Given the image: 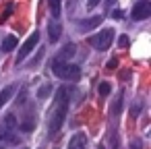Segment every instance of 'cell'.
I'll return each mask as SVG.
<instances>
[{
    "mask_svg": "<svg viewBox=\"0 0 151 149\" xmlns=\"http://www.w3.org/2000/svg\"><path fill=\"white\" fill-rule=\"evenodd\" d=\"M66 112H68V89H66V87H60V89L56 91L54 108L50 110V126H48L50 137L56 135V132L62 128V124H64V120H66Z\"/></svg>",
    "mask_w": 151,
    "mask_h": 149,
    "instance_id": "obj_1",
    "label": "cell"
},
{
    "mask_svg": "<svg viewBox=\"0 0 151 149\" xmlns=\"http://www.w3.org/2000/svg\"><path fill=\"white\" fill-rule=\"evenodd\" d=\"M50 66H52V73H54L58 79H62V81H79V79H81V68H79L77 64L68 62V60L54 58Z\"/></svg>",
    "mask_w": 151,
    "mask_h": 149,
    "instance_id": "obj_2",
    "label": "cell"
},
{
    "mask_svg": "<svg viewBox=\"0 0 151 149\" xmlns=\"http://www.w3.org/2000/svg\"><path fill=\"white\" fill-rule=\"evenodd\" d=\"M87 42H89V46H93L95 50L104 52V50H108V48L112 46V42H114V29H112V27H106V29H101L99 33H93Z\"/></svg>",
    "mask_w": 151,
    "mask_h": 149,
    "instance_id": "obj_3",
    "label": "cell"
},
{
    "mask_svg": "<svg viewBox=\"0 0 151 149\" xmlns=\"http://www.w3.org/2000/svg\"><path fill=\"white\" fill-rule=\"evenodd\" d=\"M37 42H40V33L35 31V33H31L25 42H23V46H21V50H19V54H17V64L19 62H23L33 50H35V46H37Z\"/></svg>",
    "mask_w": 151,
    "mask_h": 149,
    "instance_id": "obj_4",
    "label": "cell"
},
{
    "mask_svg": "<svg viewBox=\"0 0 151 149\" xmlns=\"http://www.w3.org/2000/svg\"><path fill=\"white\" fill-rule=\"evenodd\" d=\"M130 15H132L134 21H145V19H149V17H151V2H149V0H139V2H134Z\"/></svg>",
    "mask_w": 151,
    "mask_h": 149,
    "instance_id": "obj_5",
    "label": "cell"
},
{
    "mask_svg": "<svg viewBox=\"0 0 151 149\" xmlns=\"http://www.w3.org/2000/svg\"><path fill=\"white\" fill-rule=\"evenodd\" d=\"M0 143H6V145H19L17 128H9V126H4V124H0Z\"/></svg>",
    "mask_w": 151,
    "mask_h": 149,
    "instance_id": "obj_6",
    "label": "cell"
},
{
    "mask_svg": "<svg viewBox=\"0 0 151 149\" xmlns=\"http://www.w3.org/2000/svg\"><path fill=\"white\" fill-rule=\"evenodd\" d=\"M60 33H62V25L58 23V19H52L48 23V37H50V42L56 44L60 40Z\"/></svg>",
    "mask_w": 151,
    "mask_h": 149,
    "instance_id": "obj_7",
    "label": "cell"
},
{
    "mask_svg": "<svg viewBox=\"0 0 151 149\" xmlns=\"http://www.w3.org/2000/svg\"><path fill=\"white\" fill-rule=\"evenodd\" d=\"M66 149H87V135L85 132H75L73 139L68 141Z\"/></svg>",
    "mask_w": 151,
    "mask_h": 149,
    "instance_id": "obj_8",
    "label": "cell"
},
{
    "mask_svg": "<svg viewBox=\"0 0 151 149\" xmlns=\"http://www.w3.org/2000/svg\"><path fill=\"white\" fill-rule=\"evenodd\" d=\"M101 23V17H91V19H83V21H77V27L81 31H89V29H95L97 25Z\"/></svg>",
    "mask_w": 151,
    "mask_h": 149,
    "instance_id": "obj_9",
    "label": "cell"
},
{
    "mask_svg": "<svg viewBox=\"0 0 151 149\" xmlns=\"http://www.w3.org/2000/svg\"><path fill=\"white\" fill-rule=\"evenodd\" d=\"M15 91H17V85H6L2 91H0V108H2V106L15 95Z\"/></svg>",
    "mask_w": 151,
    "mask_h": 149,
    "instance_id": "obj_10",
    "label": "cell"
},
{
    "mask_svg": "<svg viewBox=\"0 0 151 149\" xmlns=\"http://www.w3.org/2000/svg\"><path fill=\"white\" fill-rule=\"evenodd\" d=\"M15 46H17V37L15 35H6L4 40H2V52H11V50H15Z\"/></svg>",
    "mask_w": 151,
    "mask_h": 149,
    "instance_id": "obj_11",
    "label": "cell"
},
{
    "mask_svg": "<svg viewBox=\"0 0 151 149\" xmlns=\"http://www.w3.org/2000/svg\"><path fill=\"white\" fill-rule=\"evenodd\" d=\"M75 56V44H66L64 48H62V52H60V60H66V58H73Z\"/></svg>",
    "mask_w": 151,
    "mask_h": 149,
    "instance_id": "obj_12",
    "label": "cell"
},
{
    "mask_svg": "<svg viewBox=\"0 0 151 149\" xmlns=\"http://www.w3.org/2000/svg\"><path fill=\"white\" fill-rule=\"evenodd\" d=\"M50 2V11H52V19L60 17V0H48Z\"/></svg>",
    "mask_w": 151,
    "mask_h": 149,
    "instance_id": "obj_13",
    "label": "cell"
},
{
    "mask_svg": "<svg viewBox=\"0 0 151 149\" xmlns=\"http://www.w3.org/2000/svg\"><path fill=\"white\" fill-rule=\"evenodd\" d=\"M50 93H52V83H46V85L37 91V97H40V99H46Z\"/></svg>",
    "mask_w": 151,
    "mask_h": 149,
    "instance_id": "obj_14",
    "label": "cell"
},
{
    "mask_svg": "<svg viewBox=\"0 0 151 149\" xmlns=\"http://www.w3.org/2000/svg\"><path fill=\"white\" fill-rule=\"evenodd\" d=\"M2 124L9 126V128H17V118H15V114H6L4 120H2Z\"/></svg>",
    "mask_w": 151,
    "mask_h": 149,
    "instance_id": "obj_15",
    "label": "cell"
},
{
    "mask_svg": "<svg viewBox=\"0 0 151 149\" xmlns=\"http://www.w3.org/2000/svg\"><path fill=\"white\" fill-rule=\"evenodd\" d=\"M110 91H112L110 83H106V81H104V83L99 85V95H104V97H106V95H110Z\"/></svg>",
    "mask_w": 151,
    "mask_h": 149,
    "instance_id": "obj_16",
    "label": "cell"
},
{
    "mask_svg": "<svg viewBox=\"0 0 151 149\" xmlns=\"http://www.w3.org/2000/svg\"><path fill=\"white\" fill-rule=\"evenodd\" d=\"M141 147H143L141 139H132V141H130V149H141Z\"/></svg>",
    "mask_w": 151,
    "mask_h": 149,
    "instance_id": "obj_17",
    "label": "cell"
},
{
    "mask_svg": "<svg viewBox=\"0 0 151 149\" xmlns=\"http://www.w3.org/2000/svg\"><path fill=\"white\" fill-rule=\"evenodd\" d=\"M13 11H15V6H13V4H9V6H6V11H4V15H2V21H4V19H9Z\"/></svg>",
    "mask_w": 151,
    "mask_h": 149,
    "instance_id": "obj_18",
    "label": "cell"
},
{
    "mask_svg": "<svg viewBox=\"0 0 151 149\" xmlns=\"http://www.w3.org/2000/svg\"><path fill=\"white\" fill-rule=\"evenodd\" d=\"M118 44H120L122 48H128V44H130V42H128V37H126V35H120V40H118Z\"/></svg>",
    "mask_w": 151,
    "mask_h": 149,
    "instance_id": "obj_19",
    "label": "cell"
},
{
    "mask_svg": "<svg viewBox=\"0 0 151 149\" xmlns=\"http://www.w3.org/2000/svg\"><path fill=\"white\" fill-rule=\"evenodd\" d=\"M122 15H124V13H122L120 9H116V11H112V19H116V21H118V19H122Z\"/></svg>",
    "mask_w": 151,
    "mask_h": 149,
    "instance_id": "obj_20",
    "label": "cell"
},
{
    "mask_svg": "<svg viewBox=\"0 0 151 149\" xmlns=\"http://www.w3.org/2000/svg\"><path fill=\"white\" fill-rule=\"evenodd\" d=\"M99 2H101V0H89V2H87V6H89V9H95Z\"/></svg>",
    "mask_w": 151,
    "mask_h": 149,
    "instance_id": "obj_21",
    "label": "cell"
},
{
    "mask_svg": "<svg viewBox=\"0 0 151 149\" xmlns=\"http://www.w3.org/2000/svg\"><path fill=\"white\" fill-rule=\"evenodd\" d=\"M116 64H118V60H116V58H112V60H110V62H108V68H114V66H116Z\"/></svg>",
    "mask_w": 151,
    "mask_h": 149,
    "instance_id": "obj_22",
    "label": "cell"
},
{
    "mask_svg": "<svg viewBox=\"0 0 151 149\" xmlns=\"http://www.w3.org/2000/svg\"><path fill=\"white\" fill-rule=\"evenodd\" d=\"M114 2H116V0H106V4H108V6H112Z\"/></svg>",
    "mask_w": 151,
    "mask_h": 149,
    "instance_id": "obj_23",
    "label": "cell"
},
{
    "mask_svg": "<svg viewBox=\"0 0 151 149\" xmlns=\"http://www.w3.org/2000/svg\"><path fill=\"white\" fill-rule=\"evenodd\" d=\"M99 149H106V147H101V145H99Z\"/></svg>",
    "mask_w": 151,
    "mask_h": 149,
    "instance_id": "obj_24",
    "label": "cell"
}]
</instances>
